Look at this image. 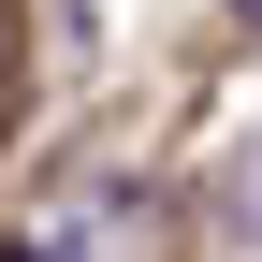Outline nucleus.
<instances>
[{
	"label": "nucleus",
	"instance_id": "nucleus-1",
	"mask_svg": "<svg viewBox=\"0 0 262 262\" xmlns=\"http://www.w3.org/2000/svg\"><path fill=\"white\" fill-rule=\"evenodd\" d=\"M15 262H88V248H15Z\"/></svg>",
	"mask_w": 262,
	"mask_h": 262
}]
</instances>
